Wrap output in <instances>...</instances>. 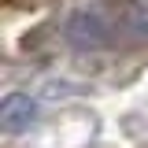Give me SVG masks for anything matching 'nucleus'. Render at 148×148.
Instances as JSON below:
<instances>
[{"instance_id": "1", "label": "nucleus", "mask_w": 148, "mask_h": 148, "mask_svg": "<svg viewBox=\"0 0 148 148\" xmlns=\"http://www.w3.org/2000/svg\"><path fill=\"white\" fill-rule=\"evenodd\" d=\"M63 37L71 41L74 48H82V52H100V48L119 45L115 41L111 8H82V11H74L67 18V26H63Z\"/></svg>"}, {"instance_id": "2", "label": "nucleus", "mask_w": 148, "mask_h": 148, "mask_svg": "<svg viewBox=\"0 0 148 148\" xmlns=\"http://www.w3.org/2000/svg\"><path fill=\"white\" fill-rule=\"evenodd\" d=\"M115 41L119 45H148V8L145 4H119L111 8Z\"/></svg>"}, {"instance_id": "3", "label": "nucleus", "mask_w": 148, "mask_h": 148, "mask_svg": "<svg viewBox=\"0 0 148 148\" xmlns=\"http://www.w3.org/2000/svg\"><path fill=\"white\" fill-rule=\"evenodd\" d=\"M34 122H37V100L30 92L4 96V104H0V126L8 130V133H22V130H30Z\"/></svg>"}]
</instances>
